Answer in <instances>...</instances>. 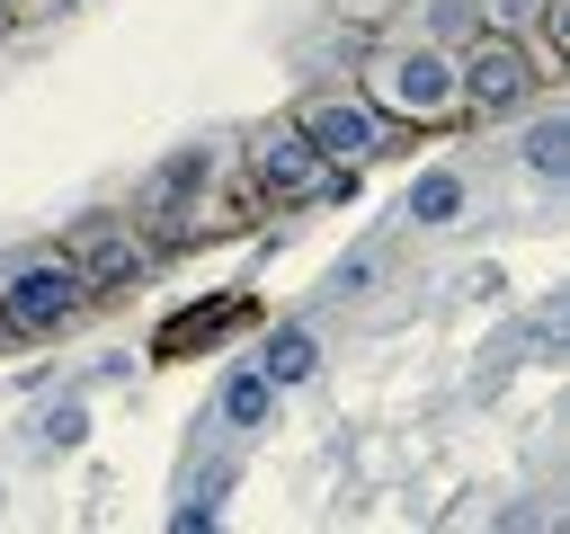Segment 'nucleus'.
I'll return each instance as SVG.
<instances>
[{
  "label": "nucleus",
  "mask_w": 570,
  "mask_h": 534,
  "mask_svg": "<svg viewBox=\"0 0 570 534\" xmlns=\"http://www.w3.org/2000/svg\"><path fill=\"white\" fill-rule=\"evenodd\" d=\"M249 169H258V187H267L276 205H338V196H356V169L330 160V151H312L303 125H276V134L249 151Z\"/></svg>",
  "instance_id": "obj_1"
},
{
  "label": "nucleus",
  "mask_w": 570,
  "mask_h": 534,
  "mask_svg": "<svg viewBox=\"0 0 570 534\" xmlns=\"http://www.w3.org/2000/svg\"><path fill=\"white\" fill-rule=\"evenodd\" d=\"M80 303H89V285H80L71 249H62V258H53V249H45V258H18V267L0 276V320H9V329H62Z\"/></svg>",
  "instance_id": "obj_2"
},
{
  "label": "nucleus",
  "mask_w": 570,
  "mask_h": 534,
  "mask_svg": "<svg viewBox=\"0 0 570 534\" xmlns=\"http://www.w3.org/2000/svg\"><path fill=\"white\" fill-rule=\"evenodd\" d=\"M365 89H374V107H392V116H419V125L463 107V98H454V62H445V53H428V44H410V53H383Z\"/></svg>",
  "instance_id": "obj_3"
},
{
  "label": "nucleus",
  "mask_w": 570,
  "mask_h": 534,
  "mask_svg": "<svg viewBox=\"0 0 570 534\" xmlns=\"http://www.w3.org/2000/svg\"><path fill=\"white\" fill-rule=\"evenodd\" d=\"M534 80H543V71H534L517 44L481 36V44H472V62L454 71V98H463V107H481V116H508V107H525V98H534Z\"/></svg>",
  "instance_id": "obj_4"
},
{
  "label": "nucleus",
  "mask_w": 570,
  "mask_h": 534,
  "mask_svg": "<svg viewBox=\"0 0 570 534\" xmlns=\"http://www.w3.org/2000/svg\"><path fill=\"white\" fill-rule=\"evenodd\" d=\"M303 134H312V151H330V160H347V169H365V160L383 151V125H374L365 98H321V107L303 116Z\"/></svg>",
  "instance_id": "obj_5"
},
{
  "label": "nucleus",
  "mask_w": 570,
  "mask_h": 534,
  "mask_svg": "<svg viewBox=\"0 0 570 534\" xmlns=\"http://www.w3.org/2000/svg\"><path fill=\"white\" fill-rule=\"evenodd\" d=\"M71 267H80V285H89V294H116V285H134V276L151 267V249H142L134 231L98 222V231H80V240H71Z\"/></svg>",
  "instance_id": "obj_6"
},
{
  "label": "nucleus",
  "mask_w": 570,
  "mask_h": 534,
  "mask_svg": "<svg viewBox=\"0 0 570 534\" xmlns=\"http://www.w3.org/2000/svg\"><path fill=\"white\" fill-rule=\"evenodd\" d=\"M232 320H240V303H187V312H178V320L160 329V356H187L196 338H223Z\"/></svg>",
  "instance_id": "obj_7"
},
{
  "label": "nucleus",
  "mask_w": 570,
  "mask_h": 534,
  "mask_svg": "<svg viewBox=\"0 0 570 534\" xmlns=\"http://www.w3.org/2000/svg\"><path fill=\"white\" fill-rule=\"evenodd\" d=\"M312 365H321L312 329H276V338H267V365H258V374H267V383L285 392V383H312Z\"/></svg>",
  "instance_id": "obj_8"
},
{
  "label": "nucleus",
  "mask_w": 570,
  "mask_h": 534,
  "mask_svg": "<svg viewBox=\"0 0 570 534\" xmlns=\"http://www.w3.org/2000/svg\"><path fill=\"white\" fill-rule=\"evenodd\" d=\"M410 214H419V222H454V214H463V178H454V169H428V178L410 187Z\"/></svg>",
  "instance_id": "obj_9"
},
{
  "label": "nucleus",
  "mask_w": 570,
  "mask_h": 534,
  "mask_svg": "<svg viewBox=\"0 0 570 534\" xmlns=\"http://www.w3.org/2000/svg\"><path fill=\"white\" fill-rule=\"evenodd\" d=\"M267 409H276V383H267V374H232V383H223V418H232V427H258Z\"/></svg>",
  "instance_id": "obj_10"
},
{
  "label": "nucleus",
  "mask_w": 570,
  "mask_h": 534,
  "mask_svg": "<svg viewBox=\"0 0 570 534\" xmlns=\"http://www.w3.org/2000/svg\"><path fill=\"white\" fill-rule=\"evenodd\" d=\"M525 169H534V178H561V169H570V125H534V134H525Z\"/></svg>",
  "instance_id": "obj_11"
},
{
  "label": "nucleus",
  "mask_w": 570,
  "mask_h": 534,
  "mask_svg": "<svg viewBox=\"0 0 570 534\" xmlns=\"http://www.w3.org/2000/svg\"><path fill=\"white\" fill-rule=\"evenodd\" d=\"M80 436H89V409H71V400H62V409L45 418V445H80Z\"/></svg>",
  "instance_id": "obj_12"
},
{
  "label": "nucleus",
  "mask_w": 570,
  "mask_h": 534,
  "mask_svg": "<svg viewBox=\"0 0 570 534\" xmlns=\"http://www.w3.org/2000/svg\"><path fill=\"white\" fill-rule=\"evenodd\" d=\"M490 9H499V18H534V0H490Z\"/></svg>",
  "instance_id": "obj_13"
},
{
  "label": "nucleus",
  "mask_w": 570,
  "mask_h": 534,
  "mask_svg": "<svg viewBox=\"0 0 570 534\" xmlns=\"http://www.w3.org/2000/svg\"><path fill=\"white\" fill-rule=\"evenodd\" d=\"M0 27H9V0H0Z\"/></svg>",
  "instance_id": "obj_14"
}]
</instances>
